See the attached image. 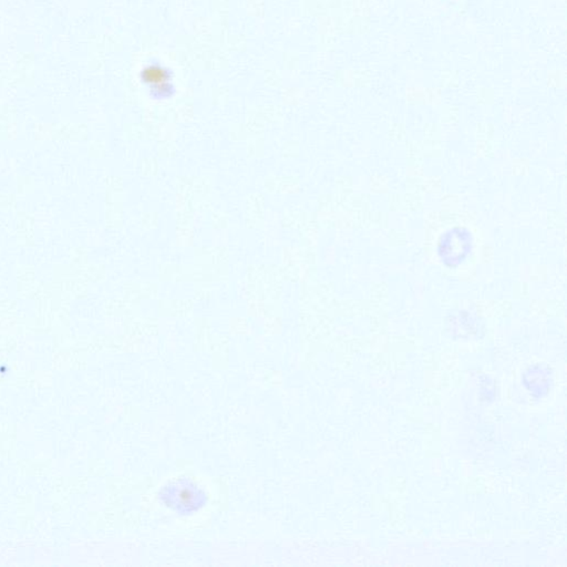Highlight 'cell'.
Segmentation results:
<instances>
[{
	"label": "cell",
	"mask_w": 567,
	"mask_h": 567,
	"mask_svg": "<svg viewBox=\"0 0 567 567\" xmlns=\"http://www.w3.org/2000/svg\"><path fill=\"white\" fill-rule=\"evenodd\" d=\"M473 250L472 233L463 227L446 231L438 244V255L448 267H458L467 261Z\"/></svg>",
	"instance_id": "7a4b0ae2"
},
{
	"label": "cell",
	"mask_w": 567,
	"mask_h": 567,
	"mask_svg": "<svg viewBox=\"0 0 567 567\" xmlns=\"http://www.w3.org/2000/svg\"><path fill=\"white\" fill-rule=\"evenodd\" d=\"M0 170H1V168H0Z\"/></svg>",
	"instance_id": "8992f818"
},
{
	"label": "cell",
	"mask_w": 567,
	"mask_h": 567,
	"mask_svg": "<svg viewBox=\"0 0 567 567\" xmlns=\"http://www.w3.org/2000/svg\"><path fill=\"white\" fill-rule=\"evenodd\" d=\"M35 279L40 283L46 284L49 283L54 279V271H52L51 264L44 263V261L39 262L35 266Z\"/></svg>",
	"instance_id": "277c9868"
},
{
	"label": "cell",
	"mask_w": 567,
	"mask_h": 567,
	"mask_svg": "<svg viewBox=\"0 0 567 567\" xmlns=\"http://www.w3.org/2000/svg\"><path fill=\"white\" fill-rule=\"evenodd\" d=\"M17 225H18V217L16 215L15 212H1V217H0V226L4 227L5 230L9 231V232H13Z\"/></svg>",
	"instance_id": "5b68a950"
},
{
	"label": "cell",
	"mask_w": 567,
	"mask_h": 567,
	"mask_svg": "<svg viewBox=\"0 0 567 567\" xmlns=\"http://www.w3.org/2000/svg\"><path fill=\"white\" fill-rule=\"evenodd\" d=\"M160 499L165 506L181 516H188L203 508L207 503V495L199 485L184 479L163 487Z\"/></svg>",
	"instance_id": "6da1fadb"
},
{
	"label": "cell",
	"mask_w": 567,
	"mask_h": 567,
	"mask_svg": "<svg viewBox=\"0 0 567 567\" xmlns=\"http://www.w3.org/2000/svg\"><path fill=\"white\" fill-rule=\"evenodd\" d=\"M524 382L528 384L526 387L533 394H537V396H544L549 391V372H544L543 369L539 367H534L530 369L529 372H526Z\"/></svg>",
	"instance_id": "3957f363"
}]
</instances>
